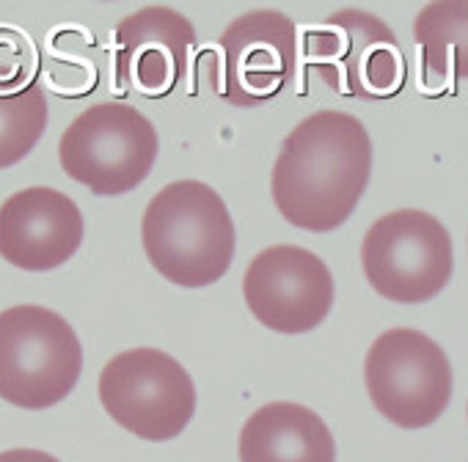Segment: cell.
<instances>
[{
    "instance_id": "obj_1",
    "label": "cell",
    "mask_w": 468,
    "mask_h": 462,
    "mask_svg": "<svg viewBox=\"0 0 468 462\" xmlns=\"http://www.w3.org/2000/svg\"><path fill=\"white\" fill-rule=\"evenodd\" d=\"M372 176V138L342 110L306 116L282 143L271 193L287 223L334 231L358 206Z\"/></svg>"
},
{
    "instance_id": "obj_2",
    "label": "cell",
    "mask_w": 468,
    "mask_h": 462,
    "mask_svg": "<svg viewBox=\"0 0 468 462\" xmlns=\"http://www.w3.org/2000/svg\"><path fill=\"white\" fill-rule=\"evenodd\" d=\"M141 240L149 265L182 289L215 284L234 259L229 206L198 179L171 182L149 201Z\"/></svg>"
},
{
    "instance_id": "obj_3",
    "label": "cell",
    "mask_w": 468,
    "mask_h": 462,
    "mask_svg": "<svg viewBox=\"0 0 468 462\" xmlns=\"http://www.w3.org/2000/svg\"><path fill=\"white\" fill-rule=\"evenodd\" d=\"M83 347L72 325L45 306L0 311V399L45 410L72 394Z\"/></svg>"
},
{
    "instance_id": "obj_4",
    "label": "cell",
    "mask_w": 468,
    "mask_h": 462,
    "mask_svg": "<svg viewBox=\"0 0 468 462\" xmlns=\"http://www.w3.org/2000/svg\"><path fill=\"white\" fill-rule=\"evenodd\" d=\"M157 149V130L138 108L102 102L64 130L58 160L64 173L91 193L122 195L149 176Z\"/></svg>"
},
{
    "instance_id": "obj_5",
    "label": "cell",
    "mask_w": 468,
    "mask_h": 462,
    "mask_svg": "<svg viewBox=\"0 0 468 462\" xmlns=\"http://www.w3.org/2000/svg\"><path fill=\"white\" fill-rule=\"evenodd\" d=\"M361 265L380 298L427 303L452 278V237L430 212L397 209L369 226L361 243Z\"/></svg>"
},
{
    "instance_id": "obj_6",
    "label": "cell",
    "mask_w": 468,
    "mask_h": 462,
    "mask_svg": "<svg viewBox=\"0 0 468 462\" xmlns=\"http://www.w3.org/2000/svg\"><path fill=\"white\" fill-rule=\"evenodd\" d=\"M303 58L336 94L378 102L405 83V56L394 31L364 9H342L303 34Z\"/></svg>"
},
{
    "instance_id": "obj_7",
    "label": "cell",
    "mask_w": 468,
    "mask_h": 462,
    "mask_svg": "<svg viewBox=\"0 0 468 462\" xmlns=\"http://www.w3.org/2000/svg\"><path fill=\"white\" fill-rule=\"evenodd\" d=\"M100 402L127 432L163 443L176 437L196 413V385L171 355L138 347L113 355L100 374Z\"/></svg>"
},
{
    "instance_id": "obj_8",
    "label": "cell",
    "mask_w": 468,
    "mask_h": 462,
    "mask_svg": "<svg viewBox=\"0 0 468 462\" xmlns=\"http://www.w3.org/2000/svg\"><path fill=\"white\" fill-rule=\"evenodd\" d=\"M364 380L372 404L402 429L430 426L452 399V366L446 352L413 328H394L367 352Z\"/></svg>"
},
{
    "instance_id": "obj_9",
    "label": "cell",
    "mask_w": 468,
    "mask_h": 462,
    "mask_svg": "<svg viewBox=\"0 0 468 462\" xmlns=\"http://www.w3.org/2000/svg\"><path fill=\"white\" fill-rule=\"evenodd\" d=\"M298 69L295 23L273 9L234 20L220 37L215 91L234 108H257L279 97Z\"/></svg>"
},
{
    "instance_id": "obj_10",
    "label": "cell",
    "mask_w": 468,
    "mask_h": 462,
    "mask_svg": "<svg viewBox=\"0 0 468 462\" xmlns=\"http://www.w3.org/2000/svg\"><path fill=\"white\" fill-rule=\"evenodd\" d=\"M243 295L257 322L298 336L314 331L331 314L334 276L317 254L298 246H273L249 265Z\"/></svg>"
},
{
    "instance_id": "obj_11",
    "label": "cell",
    "mask_w": 468,
    "mask_h": 462,
    "mask_svg": "<svg viewBox=\"0 0 468 462\" xmlns=\"http://www.w3.org/2000/svg\"><path fill=\"white\" fill-rule=\"evenodd\" d=\"M83 243L78 204L53 187H28L0 206V257L28 273L69 262Z\"/></svg>"
},
{
    "instance_id": "obj_12",
    "label": "cell",
    "mask_w": 468,
    "mask_h": 462,
    "mask_svg": "<svg viewBox=\"0 0 468 462\" xmlns=\"http://www.w3.org/2000/svg\"><path fill=\"white\" fill-rule=\"evenodd\" d=\"M196 31L168 6H146L116 28V86L124 94L168 97L187 72Z\"/></svg>"
},
{
    "instance_id": "obj_13",
    "label": "cell",
    "mask_w": 468,
    "mask_h": 462,
    "mask_svg": "<svg viewBox=\"0 0 468 462\" xmlns=\"http://www.w3.org/2000/svg\"><path fill=\"white\" fill-rule=\"evenodd\" d=\"M240 462H336V443L314 410L271 402L243 424Z\"/></svg>"
},
{
    "instance_id": "obj_14",
    "label": "cell",
    "mask_w": 468,
    "mask_h": 462,
    "mask_svg": "<svg viewBox=\"0 0 468 462\" xmlns=\"http://www.w3.org/2000/svg\"><path fill=\"white\" fill-rule=\"evenodd\" d=\"M421 83L430 91L468 94V4H430L413 23Z\"/></svg>"
},
{
    "instance_id": "obj_15",
    "label": "cell",
    "mask_w": 468,
    "mask_h": 462,
    "mask_svg": "<svg viewBox=\"0 0 468 462\" xmlns=\"http://www.w3.org/2000/svg\"><path fill=\"white\" fill-rule=\"evenodd\" d=\"M48 97L34 80L17 94H0V168L17 165L31 154L48 127Z\"/></svg>"
},
{
    "instance_id": "obj_16",
    "label": "cell",
    "mask_w": 468,
    "mask_h": 462,
    "mask_svg": "<svg viewBox=\"0 0 468 462\" xmlns=\"http://www.w3.org/2000/svg\"><path fill=\"white\" fill-rule=\"evenodd\" d=\"M37 50L31 39L15 28H0V91L17 94L37 78Z\"/></svg>"
},
{
    "instance_id": "obj_17",
    "label": "cell",
    "mask_w": 468,
    "mask_h": 462,
    "mask_svg": "<svg viewBox=\"0 0 468 462\" xmlns=\"http://www.w3.org/2000/svg\"><path fill=\"white\" fill-rule=\"evenodd\" d=\"M0 462H61V459L39 448H12L0 454Z\"/></svg>"
}]
</instances>
